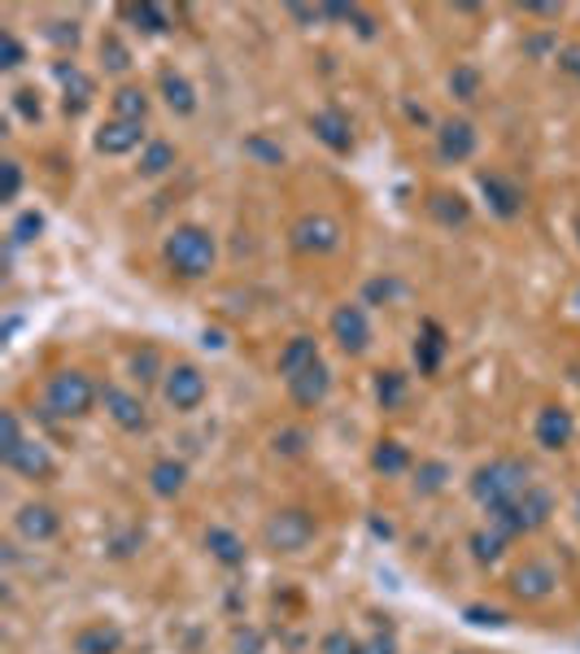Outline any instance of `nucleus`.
<instances>
[{
  "mask_svg": "<svg viewBox=\"0 0 580 654\" xmlns=\"http://www.w3.org/2000/svg\"><path fill=\"white\" fill-rule=\"evenodd\" d=\"M13 528H18V537H26V542H53V537L62 533V515H57L48 502H26V506L13 515Z\"/></svg>",
  "mask_w": 580,
  "mask_h": 654,
  "instance_id": "obj_20",
  "label": "nucleus"
},
{
  "mask_svg": "<svg viewBox=\"0 0 580 654\" xmlns=\"http://www.w3.org/2000/svg\"><path fill=\"white\" fill-rule=\"evenodd\" d=\"M310 131H315V140H319L324 149H332V153H341V157L353 149V122H349L346 109L328 106V109H319V113H310Z\"/></svg>",
  "mask_w": 580,
  "mask_h": 654,
  "instance_id": "obj_18",
  "label": "nucleus"
},
{
  "mask_svg": "<svg viewBox=\"0 0 580 654\" xmlns=\"http://www.w3.org/2000/svg\"><path fill=\"white\" fill-rule=\"evenodd\" d=\"M22 62H26V44L13 31H0V66L4 70H18Z\"/></svg>",
  "mask_w": 580,
  "mask_h": 654,
  "instance_id": "obj_44",
  "label": "nucleus"
},
{
  "mask_svg": "<svg viewBox=\"0 0 580 654\" xmlns=\"http://www.w3.org/2000/svg\"><path fill=\"white\" fill-rule=\"evenodd\" d=\"M524 13H537V18H559L563 13V4H537V0H528V4H519Z\"/></svg>",
  "mask_w": 580,
  "mask_h": 654,
  "instance_id": "obj_51",
  "label": "nucleus"
},
{
  "mask_svg": "<svg viewBox=\"0 0 580 654\" xmlns=\"http://www.w3.org/2000/svg\"><path fill=\"white\" fill-rule=\"evenodd\" d=\"M463 620L467 624H480V629H506L511 624L506 611H497V607H467Z\"/></svg>",
  "mask_w": 580,
  "mask_h": 654,
  "instance_id": "obj_45",
  "label": "nucleus"
},
{
  "mask_svg": "<svg viewBox=\"0 0 580 654\" xmlns=\"http://www.w3.org/2000/svg\"><path fill=\"white\" fill-rule=\"evenodd\" d=\"M411 449L397 440V436H380L375 440V449H371V467L380 471V476H402V471H411Z\"/></svg>",
  "mask_w": 580,
  "mask_h": 654,
  "instance_id": "obj_30",
  "label": "nucleus"
},
{
  "mask_svg": "<svg viewBox=\"0 0 580 654\" xmlns=\"http://www.w3.org/2000/svg\"><path fill=\"white\" fill-rule=\"evenodd\" d=\"M122 18H131L144 35H166L171 26H175V18H171V9L166 4H157V0H140V4H122Z\"/></svg>",
  "mask_w": 580,
  "mask_h": 654,
  "instance_id": "obj_28",
  "label": "nucleus"
},
{
  "mask_svg": "<svg viewBox=\"0 0 580 654\" xmlns=\"http://www.w3.org/2000/svg\"><path fill=\"white\" fill-rule=\"evenodd\" d=\"M162 262L179 280H206L215 271V262H219V240L201 222H179L162 240Z\"/></svg>",
  "mask_w": 580,
  "mask_h": 654,
  "instance_id": "obj_1",
  "label": "nucleus"
},
{
  "mask_svg": "<svg viewBox=\"0 0 580 654\" xmlns=\"http://www.w3.org/2000/svg\"><path fill=\"white\" fill-rule=\"evenodd\" d=\"M244 153H249V157H258L262 166H280V162H284V149H280L271 135H262V131L244 140Z\"/></svg>",
  "mask_w": 580,
  "mask_h": 654,
  "instance_id": "obj_40",
  "label": "nucleus"
},
{
  "mask_svg": "<svg viewBox=\"0 0 580 654\" xmlns=\"http://www.w3.org/2000/svg\"><path fill=\"white\" fill-rule=\"evenodd\" d=\"M101 66H106L110 75H127V70H131V48L118 40L114 31L101 35Z\"/></svg>",
  "mask_w": 580,
  "mask_h": 654,
  "instance_id": "obj_36",
  "label": "nucleus"
},
{
  "mask_svg": "<svg viewBox=\"0 0 580 654\" xmlns=\"http://www.w3.org/2000/svg\"><path fill=\"white\" fill-rule=\"evenodd\" d=\"M328 393H332V367L328 362H315L310 371H302V375L288 380V397L302 411H319L328 402Z\"/></svg>",
  "mask_w": 580,
  "mask_h": 654,
  "instance_id": "obj_17",
  "label": "nucleus"
},
{
  "mask_svg": "<svg viewBox=\"0 0 580 654\" xmlns=\"http://www.w3.org/2000/svg\"><path fill=\"white\" fill-rule=\"evenodd\" d=\"M577 236H580V218H577Z\"/></svg>",
  "mask_w": 580,
  "mask_h": 654,
  "instance_id": "obj_56",
  "label": "nucleus"
},
{
  "mask_svg": "<svg viewBox=\"0 0 580 654\" xmlns=\"http://www.w3.org/2000/svg\"><path fill=\"white\" fill-rule=\"evenodd\" d=\"M406 118H411V122H419V127H437L428 109H424V106H411V101H406Z\"/></svg>",
  "mask_w": 580,
  "mask_h": 654,
  "instance_id": "obj_53",
  "label": "nucleus"
},
{
  "mask_svg": "<svg viewBox=\"0 0 580 654\" xmlns=\"http://www.w3.org/2000/svg\"><path fill=\"white\" fill-rule=\"evenodd\" d=\"M0 462H4L9 471L26 476V480H53V471H57L53 454H48L40 440H26V436H22L13 449H0Z\"/></svg>",
  "mask_w": 580,
  "mask_h": 654,
  "instance_id": "obj_16",
  "label": "nucleus"
},
{
  "mask_svg": "<svg viewBox=\"0 0 580 654\" xmlns=\"http://www.w3.org/2000/svg\"><path fill=\"white\" fill-rule=\"evenodd\" d=\"M341 240H346V227L324 210H306L288 222V249L302 258H328L341 249Z\"/></svg>",
  "mask_w": 580,
  "mask_h": 654,
  "instance_id": "obj_6",
  "label": "nucleus"
},
{
  "mask_svg": "<svg viewBox=\"0 0 580 654\" xmlns=\"http://www.w3.org/2000/svg\"><path fill=\"white\" fill-rule=\"evenodd\" d=\"M533 436H537V445H541V449L559 454V449H568V445H572V436H577V419H572V411H568V406L550 402V406H541V411H537V419H533Z\"/></svg>",
  "mask_w": 580,
  "mask_h": 654,
  "instance_id": "obj_15",
  "label": "nucleus"
},
{
  "mask_svg": "<svg viewBox=\"0 0 580 654\" xmlns=\"http://www.w3.org/2000/svg\"><path fill=\"white\" fill-rule=\"evenodd\" d=\"M315 537H319V520L306 506H280L262 524V545L271 554H302Z\"/></svg>",
  "mask_w": 580,
  "mask_h": 654,
  "instance_id": "obj_5",
  "label": "nucleus"
},
{
  "mask_svg": "<svg viewBox=\"0 0 580 654\" xmlns=\"http://www.w3.org/2000/svg\"><path fill=\"white\" fill-rule=\"evenodd\" d=\"M40 231H44V215L40 210H22V215L13 218V227H9V244L22 249V244L40 240Z\"/></svg>",
  "mask_w": 580,
  "mask_h": 654,
  "instance_id": "obj_37",
  "label": "nucleus"
},
{
  "mask_svg": "<svg viewBox=\"0 0 580 654\" xmlns=\"http://www.w3.org/2000/svg\"><path fill=\"white\" fill-rule=\"evenodd\" d=\"M463 654H471V651H463Z\"/></svg>",
  "mask_w": 580,
  "mask_h": 654,
  "instance_id": "obj_57",
  "label": "nucleus"
},
{
  "mask_svg": "<svg viewBox=\"0 0 580 654\" xmlns=\"http://www.w3.org/2000/svg\"><path fill=\"white\" fill-rule=\"evenodd\" d=\"M44 40H48L53 48H62V53H75V48H79V40H84V31H79V22L57 18V22H48V26H44Z\"/></svg>",
  "mask_w": 580,
  "mask_h": 654,
  "instance_id": "obj_38",
  "label": "nucleus"
},
{
  "mask_svg": "<svg viewBox=\"0 0 580 654\" xmlns=\"http://www.w3.org/2000/svg\"><path fill=\"white\" fill-rule=\"evenodd\" d=\"M319 651L324 654H358V637H349L346 629H332V633L319 642Z\"/></svg>",
  "mask_w": 580,
  "mask_h": 654,
  "instance_id": "obj_48",
  "label": "nucleus"
},
{
  "mask_svg": "<svg viewBox=\"0 0 580 654\" xmlns=\"http://www.w3.org/2000/svg\"><path fill=\"white\" fill-rule=\"evenodd\" d=\"M406 397H411V375L406 371H397V367L375 371V402H380V411H402Z\"/></svg>",
  "mask_w": 580,
  "mask_h": 654,
  "instance_id": "obj_26",
  "label": "nucleus"
},
{
  "mask_svg": "<svg viewBox=\"0 0 580 654\" xmlns=\"http://www.w3.org/2000/svg\"><path fill=\"white\" fill-rule=\"evenodd\" d=\"M506 589H511L515 602H524V607H541V602L555 598V589H559V571H555L546 558H524L519 567H511Z\"/></svg>",
  "mask_w": 580,
  "mask_h": 654,
  "instance_id": "obj_8",
  "label": "nucleus"
},
{
  "mask_svg": "<svg viewBox=\"0 0 580 654\" xmlns=\"http://www.w3.org/2000/svg\"><path fill=\"white\" fill-rule=\"evenodd\" d=\"M315 362H324L319 358V340L310 336V331H297L293 340H284V349H280V375L284 380H293V375H302V371H310Z\"/></svg>",
  "mask_w": 580,
  "mask_h": 654,
  "instance_id": "obj_22",
  "label": "nucleus"
},
{
  "mask_svg": "<svg viewBox=\"0 0 580 654\" xmlns=\"http://www.w3.org/2000/svg\"><path fill=\"white\" fill-rule=\"evenodd\" d=\"M358 654H397L393 629H375L371 637H362V642H358Z\"/></svg>",
  "mask_w": 580,
  "mask_h": 654,
  "instance_id": "obj_46",
  "label": "nucleus"
},
{
  "mask_svg": "<svg viewBox=\"0 0 580 654\" xmlns=\"http://www.w3.org/2000/svg\"><path fill=\"white\" fill-rule=\"evenodd\" d=\"M97 402H101V389L75 367L57 371L48 380V389H44V406H48L53 419H84V415H92Z\"/></svg>",
  "mask_w": 580,
  "mask_h": 654,
  "instance_id": "obj_4",
  "label": "nucleus"
},
{
  "mask_svg": "<svg viewBox=\"0 0 580 654\" xmlns=\"http://www.w3.org/2000/svg\"><path fill=\"white\" fill-rule=\"evenodd\" d=\"M175 162H179V149L171 144V140H149L144 149H140V175L144 179H162V175H171L175 171Z\"/></svg>",
  "mask_w": 580,
  "mask_h": 654,
  "instance_id": "obj_29",
  "label": "nucleus"
},
{
  "mask_svg": "<svg viewBox=\"0 0 580 654\" xmlns=\"http://www.w3.org/2000/svg\"><path fill=\"white\" fill-rule=\"evenodd\" d=\"M550 48H555V53H559V44H555V40H550V35H533V40H528V53H533V57H546V53H550Z\"/></svg>",
  "mask_w": 580,
  "mask_h": 654,
  "instance_id": "obj_52",
  "label": "nucleus"
},
{
  "mask_svg": "<svg viewBox=\"0 0 580 654\" xmlns=\"http://www.w3.org/2000/svg\"><path fill=\"white\" fill-rule=\"evenodd\" d=\"M18 193H22V162L4 157L0 162V201H18Z\"/></svg>",
  "mask_w": 580,
  "mask_h": 654,
  "instance_id": "obj_43",
  "label": "nucleus"
},
{
  "mask_svg": "<svg viewBox=\"0 0 580 654\" xmlns=\"http://www.w3.org/2000/svg\"><path fill=\"white\" fill-rule=\"evenodd\" d=\"M131 380H135L140 389H149V384H157V380H166V367H162V353H157L153 345H140V349L131 353Z\"/></svg>",
  "mask_w": 580,
  "mask_h": 654,
  "instance_id": "obj_33",
  "label": "nucleus"
},
{
  "mask_svg": "<svg viewBox=\"0 0 580 654\" xmlns=\"http://www.w3.org/2000/svg\"><path fill=\"white\" fill-rule=\"evenodd\" d=\"M262 642H266V637H262L258 629L244 624V629H236L232 633V654H262Z\"/></svg>",
  "mask_w": 580,
  "mask_h": 654,
  "instance_id": "obj_47",
  "label": "nucleus"
},
{
  "mask_svg": "<svg viewBox=\"0 0 580 654\" xmlns=\"http://www.w3.org/2000/svg\"><path fill=\"white\" fill-rule=\"evenodd\" d=\"M149 92L140 88V84H118L114 97H110V109H114V118H122V122H144L149 118Z\"/></svg>",
  "mask_w": 580,
  "mask_h": 654,
  "instance_id": "obj_31",
  "label": "nucleus"
},
{
  "mask_svg": "<svg viewBox=\"0 0 580 654\" xmlns=\"http://www.w3.org/2000/svg\"><path fill=\"white\" fill-rule=\"evenodd\" d=\"M577 524H580V493H577Z\"/></svg>",
  "mask_w": 580,
  "mask_h": 654,
  "instance_id": "obj_55",
  "label": "nucleus"
},
{
  "mask_svg": "<svg viewBox=\"0 0 580 654\" xmlns=\"http://www.w3.org/2000/svg\"><path fill=\"white\" fill-rule=\"evenodd\" d=\"M9 106H13V113H22L26 122H40L44 118V106H40V92L35 88H13Z\"/></svg>",
  "mask_w": 580,
  "mask_h": 654,
  "instance_id": "obj_42",
  "label": "nucleus"
},
{
  "mask_svg": "<svg viewBox=\"0 0 580 654\" xmlns=\"http://www.w3.org/2000/svg\"><path fill=\"white\" fill-rule=\"evenodd\" d=\"M371 533H375V537H393V528H389V524H380V520H371Z\"/></svg>",
  "mask_w": 580,
  "mask_h": 654,
  "instance_id": "obj_54",
  "label": "nucleus"
},
{
  "mask_svg": "<svg viewBox=\"0 0 580 654\" xmlns=\"http://www.w3.org/2000/svg\"><path fill=\"white\" fill-rule=\"evenodd\" d=\"M206 549H210V558L223 563V567H244V558H249V545L240 542L232 528H223V524L206 528Z\"/></svg>",
  "mask_w": 580,
  "mask_h": 654,
  "instance_id": "obj_27",
  "label": "nucleus"
},
{
  "mask_svg": "<svg viewBox=\"0 0 580 654\" xmlns=\"http://www.w3.org/2000/svg\"><path fill=\"white\" fill-rule=\"evenodd\" d=\"M184 484H188V467H184L179 458H157V462L149 467V489H153V498L175 502V498L184 493Z\"/></svg>",
  "mask_w": 580,
  "mask_h": 654,
  "instance_id": "obj_25",
  "label": "nucleus"
},
{
  "mask_svg": "<svg viewBox=\"0 0 580 654\" xmlns=\"http://www.w3.org/2000/svg\"><path fill=\"white\" fill-rule=\"evenodd\" d=\"M475 188H480L489 215L502 218V222L519 218L524 215V206H528V193H524L506 171H480V175H475Z\"/></svg>",
  "mask_w": 580,
  "mask_h": 654,
  "instance_id": "obj_9",
  "label": "nucleus"
},
{
  "mask_svg": "<svg viewBox=\"0 0 580 654\" xmlns=\"http://www.w3.org/2000/svg\"><path fill=\"white\" fill-rule=\"evenodd\" d=\"M144 144H149L144 122H122V118H106V122L97 127V135H92V149H97L101 157H127V153H135V149H144Z\"/></svg>",
  "mask_w": 580,
  "mask_h": 654,
  "instance_id": "obj_13",
  "label": "nucleus"
},
{
  "mask_svg": "<svg viewBox=\"0 0 580 654\" xmlns=\"http://www.w3.org/2000/svg\"><path fill=\"white\" fill-rule=\"evenodd\" d=\"M555 62H559V70H563L568 79H577V84H580V44H563Z\"/></svg>",
  "mask_w": 580,
  "mask_h": 654,
  "instance_id": "obj_50",
  "label": "nucleus"
},
{
  "mask_svg": "<svg viewBox=\"0 0 580 654\" xmlns=\"http://www.w3.org/2000/svg\"><path fill=\"white\" fill-rule=\"evenodd\" d=\"M393 297H402V280L397 275H380V280H366L362 284V302L366 306H389Z\"/></svg>",
  "mask_w": 580,
  "mask_h": 654,
  "instance_id": "obj_39",
  "label": "nucleus"
},
{
  "mask_svg": "<svg viewBox=\"0 0 580 654\" xmlns=\"http://www.w3.org/2000/svg\"><path fill=\"white\" fill-rule=\"evenodd\" d=\"M306 445H310L306 428H280V433L271 436V449H275V454H284V458H297V454H306Z\"/></svg>",
  "mask_w": 580,
  "mask_h": 654,
  "instance_id": "obj_41",
  "label": "nucleus"
},
{
  "mask_svg": "<svg viewBox=\"0 0 580 654\" xmlns=\"http://www.w3.org/2000/svg\"><path fill=\"white\" fill-rule=\"evenodd\" d=\"M475 149H480V135H475V122L471 118H446V122H437V157L446 166L471 162Z\"/></svg>",
  "mask_w": 580,
  "mask_h": 654,
  "instance_id": "obj_12",
  "label": "nucleus"
},
{
  "mask_svg": "<svg viewBox=\"0 0 580 654\" xmlns=\"http://www.w3.org/2000/svg\"><path fill=\"white\" fill-rule=\"evenodd\" d=\"M53 79L62 84V109H66L70 118H79L84 109L97 101V79H92L88 70H79L70 57H57V62H53Z\"/></svg>",
  "mask_w": 580,
  "mask_h": 654,
  "instance_id": "obj_11",
  "label": "nucleus"
},
{
  "mask_svg": "<svg viewBox=\"0 0 580 654\" xmlns=\"http://www.w3.org/2000/svg\"><path fill=\"white\" fill-rule=\"evenodd\" d=\"M22 440V424H18V411H0V449H13Z\"/></svg>",
  "mask_w": 580,
  "mask_h": 654,
  "instance_id": "obj_49",
  "label": "nucleus"
},
{
  "mask_svg": "<svg viewBox=\"0 0 580 654\" xmlns=\"http://www.w3.org/2000/svg\"><path fill=\"white\" fill-rule=\"evenodd\" d=\"M157 92H162V101L171 113H179V118H188V113H197V88L188 84V75H179V70H162L157 75Z\"/></svg>",
  "mask_w": 580,
  "mask_h": 654,
  "instance_id": "obj_24",
  "label": "nucleus"
},
{
  "mask_svg": "<svg viewBox=\"0 0 580 654\" xmlns=\"http://www.w3.org/2000/svg\"><path fill=\"white\" fill-rule=\"evenodd\" d=\"M328 331H332V340L341 345V353L346 358H362L366 349H371V324H366V310L362 306H337L332 310V319H328Z\"/></svg>",
  "mask_w": 580,
  "mask_h": 654,
  "instance_id": "obj_10",
  "label": "nucleus"
},
{
  "mask_svg": "<svg viewBox=\"0 0 580 654\" xmlns=\"http://www.w3.org/2000/svg\"><path fill=\"white\" fill-rule=\"evenodd\" d=\"M480 84H484V75H480L471 62H459V66L450 70V97H455V101H475V97H480Z\"/></svg>",
  "mask_w": 580,
  "mask_h": 654,
  "instance_id": "obj_35",
  "label": "nucleus"
},
{
  "mask_svg": "<svg viewBox=\"0 0 580 654\" xmlns=\"http://www.w3.org/2000/svg\"><path fill=\"white\" fill-rule=\"evenodd\" d=\"M550 515H555V498H550V489L528 484L515 502L489 511V528L502 533L506 542H515V537H533V533H541V528L550 524Z\"/></svg>",
  "mask_w": 580,
  "mask_h": 654,
  "instance_id": "obj_3",
  "label": "nucleus"
},
{
  "mask_svg": "<svg viewBox=\"0 0 580 654\" xmlns=\"http://www.w3.org/2000/svg\"><path fill=\"white\" fill-rule=\"evenodd\" d=\"M162 397H166V406H171V411L193 415V411H201V406H206V397H210V380L201 375V367H197V362H175V367H166Z\"/></svg>",
  "mask_w": 580,
  "mask_h": 654,
  "instance_id": "obj_7",
  "label": "nucleus"
},
{
  "mask_svg": "<svg viewBox=\"0 0 580 654\" xmlns=\"http://www.w3.org/2000/svg\"><path fill=\"white\" fill-rule=\"evenodd\" d=\"M533 484V467L524 462V458H489V462H480L475 471H471V480H467V493L484 506V511H497V506H506V502H515L524 489Z\"/></svg>",
  "mask_w": 580,
  "mask_h": 654,
  "instance_id": "obj_2",
  "label": "nucleus"
},
{
  "mask_svg": "<svg viewBox=\"0 0 580 654\" xmlns=\"http://www.w3.org/2000/svg\"><path fill=\"white\" fill-rule=\"evenodd\" d=\"M450 480H455L450 462H441V458H424V462L415 467V480H411V484H415V493H419V498H437Z\"/></svg>",
  "mask_w": 580,
  "mask_h": 654,
  "instance_id": "obj_32",
  "label": "nucleus"
},
{
  "mask_svg": "<svg viewBox=\"0 0 580 654\" xmlns=\"http://www.w3.org/2000/svg\"><path fill=\"white\" fill-rule=\"evenodd\" d=\"M446 353H450L446 327L437 324V319H424L419 336H415V367H419V375H437L441 362H446Z\"/></svg>",
  "mask_w": 580,
  "mask_h": 654,
  "instance_id": "obj_19",
  "label": "nucleus"
},
{
  "mask_svg": "<svg viewBox=\"0 0 580 654\" xmlns=\"http://www.w3.org/2000/svg\"><path fill=\"white\" fill-rule=\"evenodd\" d=\"M75 654H118L122 651V629L114 620H92L70 637Z\"/></svg>",
  "mask_w": 580,
  "mask_h": 654,
  "instance_id": "obj_23",
  "label": "nucleus"
},
{
  "mask_svg": "<svg viewBox=\"0 0 580 654\" xmlns=\"http://www.w3.org/2000/svg\"><path fill=\"white\" fill-rule=\"evenodd\" d=\"M101 406H106V415L114 419L122 433H144V428H149L144 397L131 393V389H122V384H106V389H101Z\"/></svg>",
  "mask_w": 580,
  "mask_h": 654,
  "instance_id": "obj_14",
  "label": "nucleus"
},
{
  "mask_svg": "<svg viewBox=\"0 0 580 654\" xmlns=\"http://www.w3.org/2000/svg\"><path fill=\"white\" fill-rule=\"evenodd\" d=\"M467 545H471V558H475V563L493 567V563L506 554V545L511 542H506L502 533H493V528H480V533H471V537H467Z\"/></svg>",
  "mask_w": 580,
  "mask_h": 654,
  "instance_id": "obj_34",
  "label": "nucleus"
},
{
  "mask_svg": "<svg viewBox=\"0 0 580 654\" xmlns=\"http://www.w3.org/2000/svg\"><path fill=\"white\" fill-rule=\"evenodd\" d=\"M424 210H428V218L437 227H467L471 222V201H467L463 193H455V188H433L428 201H424Z\"/></svg>",
  "mask_w": 580,
  "mask_h": 654,
  "instance_id": "obj_21",
  "label": "nucleus"
}]
</instances>
